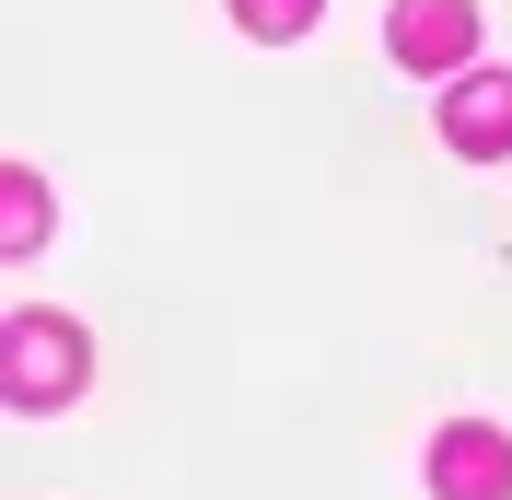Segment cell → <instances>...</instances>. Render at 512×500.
I'll return each mask as SVG.
<instances>
[{
  "instance_id": "1",
  "label": "cell",
  "mask_w": 512,
  "mask_h": 500,
  "mask_svg": "<svg viewBox=\"0 0 512 500\" xmlns=\"http://www.w3.org/2000/svg\"><path fill=\"white\" fill-rule=\"evenodd\" d=\"M82 373H94V349H82L70 314H12V326H0V396L24 407V419L70 407V396H82Z\"/></svg>"
},
{
  "instance_id": "2",
  "label": "cell",
  "mask_w": 512,
  "mask_h": 500,
  "mask_svg": "<svg viewBox=\"0 0 512 500\" xmlns=\"http://www.w3.org/2000/svg\"><path fill=\"white\" fill-rule=\"evenodd\" d=\"M384 47H396V70H419V82H466V70H478V0H396V12H384Z\"/></svg>"
},
{
  "instance_id": "3",
  "label": "cell",
  "mask_w": 512,
  "mask_h": 500,
  "mask_svg": "<svg viewBox=\"0 0 512 500\" xmlns=\"http://www.w3.org/2000/svg\"><path fill=\"white\" fill-rule=\"evenodd\" d=\"M431 500H512V442L489 419L431 431Z\"/></svg>"
},
{
  "instance_id": "4",
  "label": "cell",
  "mask_w": 512,
  "mask_h": 500,
  "mask_svg": "<svg viewBox=\"0 0 512 500\" xmlns=\"http://www.w3.org/2000/svg\"><path fill=\"white\" fill-rule=\"evenodd\" d=\"M443 140L466 163H501L512 152V70H466V82H443Z\"/></svg>"
},
{
  "instance_id": "5",
  "label": "cell",
  "mask_w": 512,
  "mask_h": 500,
  "mask_svg": "<svg viewBox=\"0 0 512 500\" xmlns=\"http://www.w3.org/2000/svg\"><path fill=\"white\" fill-rule=\"evenodd\" d=\"M0 245H12V256L47 245V175H35V163H12V175H0Z\"/></svg>"
},
{
  "instance_id": "6",
  "label": "cell",
  "mask_w": 512,
  "mask_h": 500,
  "mask_svg": "<svg viewBox=\"0 0 512 500\" xmlns=\"http://www.w3.org/2000/svg\"><path fill=\"white\" fill-rule=\"evenodd\" d=\"M326 0H233V24L256 35V47H291V35H315Z\"/></svg>"
}]
</instances>
